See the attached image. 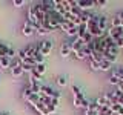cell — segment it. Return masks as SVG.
I'll return each mask as SVG.
<instances>
[{"label":"cell","instance_id":"cell-29","mask_svg":"<svg viewBox=\"0 0 123 115\" xmlns=\"http://www.w3.org/2000/svg\"><path fill=\"white\" fill-rule=\"evenodd\" d=\"M105 5H106V0H94V6L105 8Z\"/></svg>","mask_w":123,"mask_h":115},{"label":"cell","instance_id":"cell-21","mask_svg":"<svg viewBox=\"0 0 123 115\" xmlns=\"http://www.w3.org/2000/svg\"><path fill=\"white\" fill-rule=\"evenodd\" d=\"M43 60H45V57L42 55V52H40V51H37V52H36V55H34V61H36L37 64H42V63H43Z\"/></svg>","mask_w":123,"mask_h":115},{"label":"cell","instance_id":"cell-24","mask_svg":"<svg viewBox=\"0 0 123 115\" xmlns=\"http://www.w3.org/2000/svg\"><path fill=\"white\" fill-rule=\"evenodd\" d=\"M32 94H34V92H32V89H31L29 86H28V87H25V91H23V98H25V100H28V98H29Z\"/></svg>","mask_w":123,"mask_h":115},{"label":"cell","instance_id":"cell-36","mask_svg":"<svg viewBox=\"0 0 123 115\" xmlns=\"http://www.w3.org/2000/svg\"><path fill=\"white\" fill-rule=\"evenodd\" d=\"M5 115H6V114H5Z\"/></svg>","mask_w":123,"mask_h":115},{"label":"cell","instance_id":"cell-5","mask_svg":"<svg viewBox=\"0 0 123 115\" xmlns=\"http://www.w3.org/2000/svg\"><path fill=\"white\" fill-rule=\"evenodd\" d=\"M92 6H94V2H92V0H77V8H79L80 11H86Z\"/></svg>","mask_w":123,"mask_h":115},{"label":"cell","instance_id":"cell-20","mask_svg":"<svg viewBox=\"0 0 123 115\" xmlns=\"http://www.w3.org/2000/svg\"><path fill=\"white\" fill-rule=\"evenodd\" d=\"M97 115H114V112L111 110V107H100Z\"/></svg>","mask_w":123,"mask_h":115},{"label":"cell","instance_id":"cell-30","mask_svg":"<svg viewBox=\"0 0 123 115\" xmlns=\"http://www.w3.org/2000/svg\"><path fill=\"white\" fill-rule=\"evenodd\" d=\"M109 83H111V84H114V86H117V84H118V83H120V80H118V78H117V77H114V75H111V77H109Z\"/></svg>","mask_w":123,"mask_h":115},{"label":"cell","instance_id":"cell-35","mask_svg":"<svg viewBox=\"0 0 123 115\" xmlns=\"http://www.w3.org/2000/svg\"><path fill=\"white\" fill-rule=\"evenodd\" d=\"M0 115H5V114H0Z\"/></svg>","mask_w":123,"mask_h":115},{"label":"cell","instance_id":"cell-15","mask_svg":"<svg viewBox=\"0 0 123 115\" xmlns=\"http://www.w3.org/2000/svg\"><path fill=\"white\" fill-rule=\"evenodd\" d=\"M91 61H95V63H102L103 61V54H98V52H92V55L89 57Z\"/></svg>","mask_w":123,"mask_h":115},{"label":"cell","instance_id":"cell-1","mask_svg":"<svg viewBox=\"0 0 123 115\" xmlns=\"http://www.w3.org/2000/svg\"><path fill=\"white\" fill-rule=\"evenodd\" d=\"M106 35L115 41V40H118V38L123 37V28H114V26H111V28H108V31H106Z\"/></svg>","mask_w":123,"mask_h":115},{"label":"cell","instance_id":"cell-12","mask_svg":"<svg viewBox=\"0 0 123 115\" xmlns=\"http://www.w3.org/2000/svg\"><path fill=\"white\" fill-rule=\"evenodd\" d=\"M37 51H38L37 46H28V48L25 49V54H26V57H28V58H34V55H36Z\"/></svg>","mask_w":123,"mask_h":115},{"label":"cell","instance_id":"cell-14","mask_svg":"<svg viewBox=\"0 0 123 115\" xmlns=\"http://www.w3.org/2000/svg\"><path fill=\"white\" fill-rule=\"evenodd\" d=\"M111 75L117 77V78L120 80V83H122V81H123V68H115V69H112Z\"/></svg>","mask_w":123,"mask_h":115},{"label":"cell","instance_id":"cell-25","mask_svg":"<svg viewBox=\"0 0 123 115\" xmlns=\"http://www.w3.org/2000/svg\"><path fill=\"white\" fill-rule=\"evenodd\" d=\"M31 78H32V80H36V81H38V80H42V75L38 74L36 69H32V71H31Z\"/></svg>","mask_w":123,"mask_h":115},{"label":"cell","instance_id":"cell-16","mask_svg":"<svg viewBox=\"0 0 123 115\" xmlns=\"http://www.w3.org/2000/svg\"><path fill=\"white\" fill-rule=\"evenodd\" d=\"M111 68H112V63H109V61H106L105 58H103V61L100 63V71L106 72V71H109Z\"/></svg>","mask_w":123,"mask_h":115},{"label":"cell","instance_id":"cell-34","mask_svg":"<svg viewBox=\"0 0 123 115\" xmlns=\"http://www.w3.org/2000/svg\"><path fill=\"white\" fill-rule=\"evenodd\" d=\"M115 15H117V17H118V18H120V20L123 22V11H120V12H117Z\"/></svg>","mask_w":123,"mask_h":115},{"label":"cell","instance_id":"cell-31","mask_svg":"<svg viewBox=\"0 0 123 115\" xmlns=\"http://www.w3.org/2000/svg\"><path fill=\"white\" fill-rule=\"evenodd\" d=\"M12 5H14L15 8H20V6L25 5V0H14V2H12Z\"/></svg>","mask_w":123,"mask_h":115},{"label":"cell","instance_id":"cell-33","mask_svg":"<svg viewBox=\"0 0 123 115\" xmlns=\"http://www.w3.org/2000/svg\"><path fill=\"white\" fill-rule=\"evenodd\" d=\"M74 106L77 107V109H79V107H82V101H80V100H77V98H74Z\"/></svg>","mask_w":123,"mask_h":115},{"label":"cell","instance_id":"cell-9","mask_svg":"<svg viewBox=\"0 0 123 115\" xmlns=\"http://www.w3.org/2000/svg\"><path fill=\"white\" fill-rule=\"evenodd\" d=\"M98 28L102 32H106L108 31V18L103 17V15H98Z\"/></svg>","mask_w":123,"mask_h":115},{"label":"cell","instance_id":"cell-10","mask_svg":"<svg viewBox=\"0 0 123 115\" xmlns=\"http://www.w3.org/2000/svg\"><path fill=\"white\" fill-rule=\"evenodd\" d=\"M111 110L114 112V115H123V106L118 104V103H114V104H111Z\"/></svg>","mask_w":123,"mask_h":115},{"label":"cell","instance_id":"cell-7","mask_svg":"<svg viewBox=\"0 0 123 115\" xmlns=\"http://www.w3.org/2000/svg\"><path fill=\"white\" fill-rule=\"evenodd\" d=\"M34 107H36V110L40 115H51V114H49V110H48V106H46L45 103H42V101H38Z\"/></svg>","mask_w":123,"mask_h":115},{"label":"cell","instance_id":"cell-18","mask_svg":"<svg viewBox=\"0 0 123 115\" xmlns=\"http://www.w3.org/2000/svg\"><path fill=\"white\" fill-rule=\"evenodd\" d=\"M86 32H88V26L85 25V23H82V25L79 26V34H77V37H79V38H82V37H83Z\"/></svg>","mask_w":123,"mask_h":115},{"label":"cell","instance_id":"cell-23","mask_svg":"<svg viewBox=\"0 0 123 115\" xmlns=\"http://www.w3.org/2000/svg\"><path fill=\"white\" fill-rule=\"evenodd\" d=\"M66 34H68L69 37H77V34H79V26H74L72 29L66 31Z\"/></svg>","mask_w":123,"mask_h":115},{"label":"cell","instance_id":"cell-17","mask_svg":"<svg viewBox=\"0 0 123 115\" xmlns=\"http://www.w3.org/2000/svg\"><path fill=\"white\" fill-rule=\"evenodd\" d=\"M11 72H12V77H20L23 74V68H22V64L20 66H14V68H11Z\"/></svg>","mask_w":123,"mask_h":115},{"label":"cell","instance_id":"cell-22","mask_svg":"<svg viewBox=\"0 0 123 115\" xmlns=\"http://www.w3.org/2000/svg\"><path fill=\"white\" fill-rule=\"evenodd\" d=\"M82 40H83V43H85V45H89L91 41L94 40V37H92V35H91L89 32H86V34H85V35L82 37Z\"/></svg>","mask_w":123,"mask_h":115},{"label":"cell","instance_id":"cell-26","mask_svg":"<svg viewBox=\"0 0 123 115\" xmlns=\"http://www.w3.org/2000/svg\"><path fill=\"white\" fill-rule=\"evenodd\" d=\"M34 69H36V71H37L40 75H43V74H45V71H46V66H45L43 63H42V64H37V66L34 68Z\"/></svg>","mask_w":123,"mask_h":115},{"label":"cell","instance_id":"cell-28","mask_svg":"<svg viewBox=\"0 0 123 115\" xmlns=\"http://www.w3.org/2000/svg\"><path fill=\"white\" fill-rule=\"evenodd\" d=\"M89 68L94 69V71H100V63H95V61H91L89 60Z\"/></svg>","mask_w":123,"mask_h":115},{"label":"cell","instance_id":"cell-4","mask_svg":"<svg viewBox=\"0 0 123 115\" xmlns=\"http://www.w3.org/2000/svg\"><path fill=\"white\" fill-rule=\"evenodd\" d=\"M71 54H72L71 43H69V41H65V43L60 46V55H62V57H69Z\"/></svg>","mask_w":123,"mask_h":115},{"label":"cell","instance_id":"cell-27","mask_svg":"<svg viewBox=\"0 0 123 115\" xmlns=\"http://www.w3.org/2000/svg\"><path fill=\"white\" fill-rule=\"evenodd\" d=\"M57 84H59V86H66L68 84L66 77H59V78H57Z\"/></svg>","mask_w":123,"mask_h":115},{"label":"cell","instance_id":"cell-32","mask_svg":"<svg viewBox=\"0 0 123 115\" xmlns=\"http://www.w3.org/2000/svg\"><path fill=\"white\" fill-rule=\"evenodd\" d=\"M36 32L38 34V35H46V34H49V32H48V31H46L45 28H42V26H40V28H38V29L36 31Z\"/></svg>","mask_w":123,"mask_h":115},{"label":"cell","instance_id":"cell-13","mask_svg":"<svg viewBox=\"0 0 123 115\" xmlns=\"http://www.w3.org/2000/svg\"><path fill=\"white\" fill-rule=\"evenodd\" d=\"M0 68H3V69L11 68V58L9 57H0Z\"/></svg>","mask_w":123,"mask_h":115},{"label":"cell","instance_id":"cell-11","mask_svg":"<svg viewBox=\"0 0 123 115\" xmlns=\"http://www.w3.org/2000/svg\"><path fill=\"white\" fill-rule=\"evenodd\" d=\"M72 94H74V98L80 100V101H83V100H85V95H83V92L80 91L79 87L75 86V84H74V86H72Z\"/></svg>","mask_w":123,"mask_h":115},{"label":"cell","instance_id":"cell-19","mask_svg":"<svg viewBox=\"0 0 123 115\" xmlns=\"http://www.w3.org/2000/svg\"><path fill=\"white\" fill-rule=\"evenodd\" d=\"M8 51H9V48H8L5 43L0 41V57H6L8 55Z\"/></svg>","mask_w":123,"mask_h":115},{"label":"cell","instance_id":"cell-8","mask_svg":"<svg viewBox=\"0 0 123 115\" xmlns=\"http://www.w3.org/2000/svg\"><path fill=\"white\" fill-rule=\"evenodd\" d=\"M22 32H23V35H32L34 34V26L26 20L25 25H23V28H22Z\"/></svg>","mask_w":123,"mask_h":115},{"label":"cell","instance_id":"cell-2","mask_svg":"<svg viewBox=\"0 0 123 115\" xmlns=\"http://www.w3.org/2000/svg\"><path fill=\"white\" fill-rule=\"evenodd\" d=\"M40 92L43 95H46V97H49V98H55V100L60 98V92L54 91L52 87H49V86H42L40 87Z\"/></svg>","mask_w":123,"mask_h":115},{"label":"cell","instance_id":"cell-6","mask_svg":"<svg viewBox=\"0 0 123 115\" xmlns=\"http://www.w3.org/2000/svg\"><path fill=\"white\" fill-rule=\"evenodd\" d=\"M51 49H52V41H49V40H45V41H42V48H40V52H42V55L46 57L49 52H51Z\"/></svg>","mask_w":123,"mask_h":115},{"label":"cell","instance_id":"cell-3","mask_svg":"<svg viewBox=\"0 0 123 115\" xmlns=\"http://www.w3.org/2000/svg\"><path fill=\"white\" fill-rule=\"evenodd\" d=\"M83 46H85V43H83V40L82 38H79V37H75L74 40L71 41V48H72V54H77V52H80L83 49Z\"/></svg>","mask_w":123,"mask_h":115}]
</instances>
